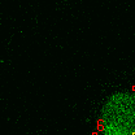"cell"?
Masks as SVG:
<instances>
[{"label":"cell","mask_w":135,"mask_h":135,"mask_svg":"<svg viewBox=\"0 0 135 135\" xmlns=\"http://www.w3.org/2000/svg\"><path fill=\"white\" fill-rule=\"evenodd\" d=\"M101 135H135V92H116L101 109Z\"/></svg>","instance_id":"cell-1"}]
</instances>
